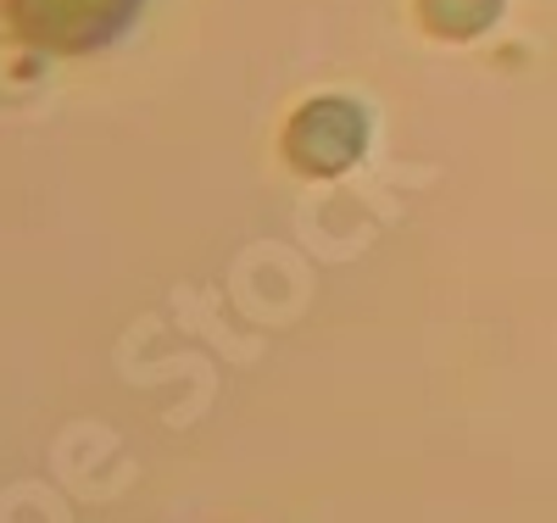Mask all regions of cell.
Instances as JSON below:
<instances>
[{"label":"cell","mask_w":557,"mask_h":523,"mask_svg":"<svg viewBox=\"0 0 557 523\" xmlns=\"http://www.w3.org/2000/svg\"><path fill=\"white\" fill-rule=\"evenodd\" d=\"M412 17L430 39H474L502 17V0H412Z\"/></svg>","instance_id":"obj_3"},{"label":"cell","mask_w":557,"mask_h":523,"mask_svg":"<svg viewBox=\"0 0 557 523\" xmlns=\"http://www.w3.org/2000/svg\"><path fill=\"white\" fill-rule=\"evenodd\" d=\"M0 7H7L23 39L73 57V51H96L112 34H123L139 0H0Z\"/></svg>","instance_id":"obj_2"},{"label":"cell","mask_w":557,"mask_h":523,"mask_svg":"<svg viewBox=\"0 0 557 523\" xmlns=\"http://www.w3.org/2000/svg\"><path fill=\"white\" fill-rule=\"evenodd\" d=\"M368 151V112L351 95H312L278 128V157L301 178H341Z\"/></svg>","instance_id":"obj_1"}]
</instances>
